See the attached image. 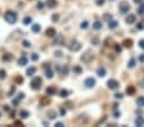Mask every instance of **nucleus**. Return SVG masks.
Wrapping results in <instances>:
<instances>
[{"mask_svg":"<svg viewBox=\"0 0 144 127\" xmlns=\"http://www.w3.org/2000/svg\"><path fill=\"white\" fill-rule=\"evenodd\" d=\"M31 59H32V60H37V59H39V55H37L36 53H34V54L31 55Z\"/></svg>","mask_w":144,"mask_h":127,"instance_id":"obj_39","label":"nucleus"},{"mask_svg":"<svg viewBox=\"0 0 144 127\" xmlns=\"http://www.w3.org/2000/svg\"><path fill=\"white\" fill-rule=\"evenodd\" d=\"M63 41H65V37L62 35H55L54 40H53V44L54 45H62V44H63Z\"/></svg>","mask_w":144,"mask_h":127,"instance_id":"obj_7","label":"nucleus"},{"mask_svg":"<svg viewBox=\"0 0 144 127\" xmlns=\"http://www.w3.org/2000/svg\"><path fill=\"white\" fill-rule=\"evenodd\" d=\"M84 85H85L88 89H93L95 85H97V81H95V78H93V77H88V78L84 81Z\"/></svg>","mask_w":144,"mask_h":127,"instance_id":"obj_5","label":"nucleus"},{"mask_svg":"<svg viewBox=\"0 0 144 127\" xmlns=\"http://www.w3.org/2000/svg\"><path fill=\"white\" fill-rule=\"evenodd\" d=\"M52 19H53V21H54V22H57V21H58V19H59V15H58V14H54V15H53V17H52Z\"/></svg>","mask_w":144,"mask_h":127,"instance_id":"obj_43","label":"nucleus"},{"mask_svg":"<svg viewBox=\"0 0 144 127\" xmlns=\"http://www.w3.org/2000/svg\"><path fill=\"white\" fill-rule=\"evenodd\" d=\"M122 45L125 46V48H131V45H133V40L131 39H126V40H123V42H122Z\"/></svg>","mask_w":144,"mask_h":127,"instance_id":"obj_16","label":"nucleus"},{"mask_svg":"<svg viewBox=\"0 0 144 127\" xmlns=\"http://www.w3.org/2000/svg\"><path fill=\"white\" fill-rule=\"evenodd\" d=\"M107 86H108L109 90H117V89L120 87V83H118L117 80L111 78V80H108V82H107Z\"/></svg>","mask_w":144,"mask_h":127,"instance_id":"obj_3","label":"nucleus"},{"mask_svg":"<svg viewBox=\"0 0 144 127\" xmlns=\"http://www.w3.org/2000/svg\"><path fill=\"white\" fill-rule=\"evenodd\" d=\"M93 58H94V55H93L91 51H86V53H84L81 55V60L84 63H90L93 60Z\"/></svg>","mask_w":144,"mask_h":127,"instance_id":"obj_4","label":"nucleus"},{"mask_svg":"<svg viewBox=\"0 0 144 127\" xmlns=\"http://www.w3.org/2000/svg\"><path fill=\"white\" fill-rule=\"evenodd\" d=\"M75 72H76V73H81V72H82V69H81V68H78V67H75Z\"/></svg>","mask_w":144,"mask_h":127,"instance_id":"obj_47","label":"nucleus"},{"mask_svg":"<svg viewBox=\"0 0 144 127\" xmlns=\"http://www.w3.org/2000/svg\"><path fill=\"white\" fill-rule=\"evenodd\" d=\"M40 104H41V105H44V104H49V99H48V98L41 99V100H40Z\"/></svg>","mask_w":144,"mask_h":127,"instance_id":"obj_34","label":"nucleus"},{"mask_svg":"<svg viewBox=\"0 0 144 127\" xmlns=\"http://www.w3.org/2000/svg\"><path fill=\"white\" fill-rule=\"evenodd\" d=\"M54 54H55V57H58V58H59V57H62V55H63V53H62L60 50H57V51H55Z\"/></svg>","mask_w":144,"mask_h":127,"instance_id":"obj_41","label":"nucleus"},{"mask_svg":"<svg viewBox=\"0 0 144 127\" xmlns=\"http://www.w3.org/2000/svg\"><path fill=\"white\" fill-rule=\"evenodd\" d=\"M88 26H89V25H88L86 21H84V22H82V23L80 25V27H81V28H84V30H85V28H88Z\"/></svg>","mask_w":144,"mask_h":127,"instance_id":"obj_36","label":"nucleus"},{"mask_svg":"<svg viewBox=\"0 0 144 127\" xmlns=\"http://www.w3.org/2000/svg\"><path fill=\"white\" fill-rule=\"evenodd\" d=\"M126 94H127V95H134V94H135V87H134V86H129V87L126 89Z\"/></svg>","mask_w":144,"mask_h":127,"instance_id":"obj_22","label":"nucleus"},{"mask_svg":"<svg viewBox=\"0 0 144 127\" xmlns=\"http://www.w3.org/2000/svg\"><path fill=\"white\" fill-rule=\"evenodd\" d=\"M135 66H136V60H135L134 58H131V59L129 60V64H127V67H129V68H134Z\"/></svg>","mask_w":144,"mask_h":127,"instance_id":"obj_25","label":"nucleus"},{"mask_svg":"<svg viewBox=\"0 0 144 127\" xmlns=\"http://www.w3.org/2000/svg\"><path fill=\"white\" fill-rule=\"evenodd\" d=\"M4 19L7 23H10V25H14L17 22V13L15 12H12V10H8L4 13Z\"/></svg>","mask_w":144,"mask_h":127,"instance_id":"obj_1","label":"nucleus"},{"mask_svg":"<svg viewBox=\"0 0 144 127\" xmlns=\"http://www.w3.org/2000/svg\"><path fill=\"white\" fill-rule=\"evenodd\" d=\"M23 98H25V94H23V93L18 94V98H17V99H15V100L13 101V103H14V105H17V104H18V101H19V100H22Z\"/></svg>","mask_w":144,"mask_h":127,"instance_id":"obj_27","label":"nucleus"},{"mask_svg":"<svg viewBox=\"0 0 144 127\" xmlns=\"http://www.w3.org/2000/svg\"><path fill=\"white\" fill-rule=\"evenodd\" d=\"M45 76H46V78H53V76H54L53 69L48 64H45Z\"/></svg>","mask_w":144,"mask_h":127,"instance_id":"obj_10","label":"nucleus"},{"mask_svg":"<svg viewBox=\"0 0 144 127\" xmlns=\"http://www.w3.org/2000/svg\"><path fill=\"white\" fill-rule=\"evenodd\" d=\"M9 114H10V117H12V118H14V111H12Z\"/></svg>","mask_w":144,"mask_h":127,"instance_id":"obj_56","label":"nucleus"},{"mask_svg":"<svg viewBox=\"0 0 144 127\" xmlns=\"http://www.w3.org/2000/svg\"><path fill=\"white\" fill-rule=\"evenodd\" d=\"M15 82H18V83H22V82H23V78L18 76V77H15Z\"/></svg>","mask_w":144,"mask_h":127,"instance_id":"obj_38","label":"nucleus"},{"mask_svg":"<svg viewBox=\"0 0 144 127\" xmlns=\"http://www.w3.org/2000/svg\"><path fill=\"white\" fill-rule=\"evenodd\" d=\"M104 2H106V0H95V3H97V5H99V7H102V5H104Z\"/></svg>","mask_w":144,"mask_h":127,"instance_id":"obj_35","label":"nucleus"},{"mask_svg":"<svg viewBox=\"0 0 144 127\" xmlns=\"http://www.w3.org/2000/svg\"><path fill=\"white\" fill-rule=\"evenodd\" d=\"M55 127H63V123H60V122H57V123H55Z\"/></svg>","mask_w":144,"mask_h":127,"instance_id":"obj_51","label":"nucleus"},{"mask_svg":"<svg viewBox=\"0 0 144 127\" xmlns=\"http://www.w3.org/2000/svg\"><path fill=\"white\" fill-rule=\"evenodd\" d=\"M91 42H94V45H98V42H99V40H98V37H94V39L91 40Z\"/></svg>","mask_w":144,"mask_h":127,"instance_id":"obj_44","label":"nucleus"},{"mask_svg":"<svg viewBox=\"0 0 144 127\" xmlns=\"http://www.w3.org/2000/svg\"><path fill=\"white\" fill-rule=\"evenodd\" d=\"M106 73H107V71H106V68H104V67H99V68L97 69V75H98L99 77H104V76H106Z\"/></svg>","mask_w":144,"mask_h":127,"instance_id":"obj_13","label":"nucleus"},{"mask_svg":"<svg viewBox=\"0 0 144 127\" xmlns=\"http://www.w3.org/2000/svg\"><path fill=\"white\" fill-rule=\"evenodd\" d=\"M35 72H36V68H35V67H30V68H27L26 75L31 77V76H34V75H35Z\"/></svg>","mask_w":144,"mask_h":127,"instance_id":"obj_17","label":"nucleus"},{"mask_svg":"<svg viewBox=\"0 0 144 127\" xmlns=\"http://www.w3.org/2000/svg\"><path fill=\"white\" fill-rule=\"evenodd\" d=\"M59 113H60V116H65L66 114V109L65 108H59Z\"/></svg>","mask_w":144,"mask_h":127,"instance_id":"obj_42","label":"nucleus"},{"mask_svg":"<svg viewBox=\"0 0 144 127\" xmlns=\"http://www.w3.org/2000/svg\"><path fill=\"white\" fill-rule=\"evenodd\" d=\"M115 96H116L117 99H121V98H122V94H120V93H117V94H116Z\"/></svg>","mask_w":144,"mask_h":127,"instance_id":"obj_52","label":"nucleus"},{"mask_svg":"<svg viewBox=\"0 0 144 127\" xmlns=\"http://www.w3.org/2000/svg\"><path fill=\"white\" fill-rule=\"evenodd\" d=\"M135 124H136L138 127H140V126H144V119H143L141 117H138V118L135 119Z\"/></svg>","mask_w":144,"mask_h":127,"instance_id":"obj_19","label":"nucleus"},{"mask_svg":"<svg viewBox=\"0 0 144 127\" xmlns=\"http://www.w3.org/2000/svg\"><path fill=\"white\" fill-rule=\"evenodd\" d=\"M37 8H39V9H43V8H44V4H43V3H39V4H37Z\"/></svg>","mask_w":144,"mask_h":127,"instance_id":"obj_49","label":"nucleus"},{"mask_svg":"<svg viewBox=\"0 0 144 127\" xmlns=\"http://www.w3.org/2000/svg\"><path fill=\"white\" fill-rule=\"evenodd\" d=\"M71 51H78L80 49H81V44H80V42L78 41H73L72 42V44L70 45V48H68Z\"/></svg>","mask_w":144,"mask_h":127,"instance_id":"obj_9","label":"nucleus"},{"mask_svg":"<svg viewBox=\"0 0 144 127\" xmlns=\"http://www.w3.org/2000/svg\"><path fill=\"white\" fill-rule=\"evenodd\" d=\"M19 117L23 118V119H26V118L28 117V112H27V111H21V112H19Z\"/></svg>","mask_w":144,"mask_h":127,"instance_id":"obj_28","label":"nucleus"},{"mask_svg":"<svg viewBox=\"0 0 144 127\" xmlns=\"http://www.w3.org/2000/svg\"><path fill=\"white\" fill-rule=\"evenodd\" d=\"M115 117H116V118H118V117H120V112H118V111H116V109H115Z\"/></svg>","mask_w":144,"mask_h":127,"instance_id":"obj_50","label":"nucleus"},{"mask_svg":"<svg viewBox=\"0 0 144 127\" xmlns=\"http://www.w3.org/2000/svg\"><path fill=\"white\" fill-rule=\"evenodd\" d=\"M48 117H49L50 119H54V118L57 117V113H55L54 111H50V112H48Z\"/></svg>","mask_w":144,"mask_h":127,"instance_id":"obj_32","label":"nucleus"},{"mask_svg":"<svg viewBox=\"0 0 144 127\" xmlns=\"http://www.w3.org/2000/svg\"><path fill=\"white\" fill-rule=\"evenodd\" d=\"M108 26H109L111 30H113V28L117 27V22H116V21H109V25H108Z\"/></svg>","mask_w":144,"mask_h":127,"instance_id":"obj_31","label":"nucleus"},{"mask_svg":"<svg viewBox=\"0 0 144 127\" xmlns=\"http://www.w3.org/2000/svg\"><path fill=\"white\" fill-rule=\"evenodd\" d=\"M120 12L122 13V14H125V13H129V10H130V5L126 3V2H122V3H120Z\"/></svg>","mask_w":144,"mask_h":127,"instance_id":"obj_6","label":"nucleus"},{"mask_svg":"<svg viewBox=\"0 0 144 127\" xmlns=\"http://www.w3.org/2000/svg\"><path fill=\"white\" fill-rule=\"evenodd\" d=\"M57 93V89L54 87V86H49L48 89H46V96H52V95H54Z\"/></svg>","mask_w":144,"mask_h":127,"instance_id":"obj_15","label":"nucleus"},{"mask_svg":"<svg viewBox=\"0 0 144 127\" xmlns=\"http://www.w3.org/2000/svg\"><path fill=\"white\" fill-rule=\"evenodd\" d=\"M31 22H32V19H31V17H26V18L23 19V23H25V25H30Z\"/></svg>","mask_w":144,"mask_h":127,"instance_id":"obj_33","label":"nucleus"},{"mask_svg":"<svg viewBox=\"0 0 144 127\" xmlns=\"http://www.w3.org/2000/svg\"><path fill=\"white\" fill-rule=\"evenodd\" d=\"M31 30L35 32V33H37V32H40V30H41V27H40V25H37V23H35V25H32V27H31Z\"/></svg>","mask_w":144,"mask_h":127,"instance_id":"obj_21","label":"nucleus"},{"mask_svg":"<svg viewBox=\"0 0 144 127\" xmlns=\"http://www.w3.org/2000/svg\"><path fill=\"white\" fill-rule=\"evenodd\" d=\"M138 13H139L140 15H144V3H140V7H139V9H138Z\"/></svg>","mask_w":144,"mask_h":127,"instance_id":"obj_30","label":"nucleus"},{"mask_svg":"<svg viewBox=\"0 0 144 127\" xmlns=\"http://www.w3.org/2000/svg\"><path fill=\"white\" fill-rule=\"evenodd\" d=\"M27 62H28V60H27V58H26L25 55H22V57H21V58L18 59V64H19L21 67H23V66H26V64H27Z\"/></svg>","mask_w":144,"mask_h":127,"instance_id":"obj_14","label":"nucleus"},{"mask_svg":"<svg viewBox=\"0 0 144 127\" xmlns=\"http://www.w3.org/2000/svg\"><path fill=\"white\" fill-rule=\"evenodd\" d=\"M139 59H140V62H141V63H144V54H143V55H140V58H139Z\"/></svg>","mask_w":144,"mask_h":127,"instance_id":"obj_55","label":"nucleus"},{"mask_svg":"<svg viewBox=\"0 0 144 127\" xmlns=\"http://www.w3.org/2000/svg\"><path fill=\"white\" fill-rule=\"evenodd\" d=\"M136 105H138V107H140V108L144 107V96H140V98L136 99Z\"/></svg>","mask_w":144,"mask_h":127,"instance_id":"obj_18","label":"nucleus"},{"mask_svg":"<svg viewBox=\"0 0 144 127\" xmlns=\"http://www.w3.org/2000/svg\"><path fill=\"white\" fill-rule=\"evenodd\" d=\"M3 60L10 62V60H13V55H10V54H4V55H3Z\"/></svg>","mask_w":144,"mask_h":127,"instance_id":"obj_29","label":"nucleus"},{"mask_svg":"<svg viewBox=\"0 0 144 127\" xmlns=\"http://www.w3.org/2000/svg\"><path fill=\"white\" fill-rule=\"evenodd\" d=\"M125 22H126L127 25H134V23L136 22V15H134V14H127L126 18H125Z\"/></svg>","mask_w":144,"mask_h":127,"instance_id":"obj_8","label":"nucleus"},{"mask_svg":"<svg viewBox=\"0 0 144 127\" xmlns=\"http://www.w3.org/2000/svg\"><path fill=\"white\" fill-rule=\"evenodd\" d=\"M41 85H43V80H41V77H35V78H32V81L30 83V87L32 90L37 91V90L41 89Z\"/></svg>","mask_w":144,"mask_h":127,"instance_id":"obj_2","label":"nucleus"},{"mask_svg":"<svg viewBox=\"0 0 144 127\" xmlns=\"http://www.w3.org/2000/svg\"><path fill=\"white\" fill-rule=\"evenodd\" d=\"M59 72H60V75H63V76H66V75H68V72H70V68H68V66L67 64H63L60 68H59Z\"/></svg>","mask_w":144,"mask_h":127,"instance_id":"obj_12","label":"nucleus"},{"mask_svg":"<svg viewBox=\"0 0 144 127\" xmlns=\"http://www.w3.org/2000/svg\"><path fill=\"white\" fill-rule=\"evenodd\" d=\"M59 96H60V98H67V96H68V91L65 90V89H62V90L59 91Z\"/></svg>","mask_w":144,"mask_h":127,"instance_id":"obj_26","label":"nucleus"},{"mask_svg":"<svg viewBox=\"0 0 144 127\" xmlns=\"http://www.w3.org/2000/svg\"><path fill=\"white\" fill-rule=\"evenodd\" d=\"M102 26H103V25H102V22H99V21H97V22L93 23V28H94V30H100Z\"/></svg>","mask_w":144,"mask_h":127,"instance_id":"obj_24","label":"nucleus"},{"mask_svg":"<svg viewBox=\"0 0 144 127\" xmlns=\"http://www.w3.org/2000/svg\"><path fill=\"white\" fill-rule=\"evenodd\" d=\"M7 78V71L5 69H0V81H4Z\"/></svg>","mask_w":144,"mask_h":127,"instance_id":"obj_23","label":"nucleus"},{"mask_svg":"<svg viewBox=\"0 0 144 127\" xmlns=\"http://www.w3.org/2000/svg\"><path fill=\"white\" fill-rule=\"evenodd\" d=\"M139 46H140L141 49H144V40H140V41H139Z\"/></svg>","mask_w":144,"mask_h":127,"instance_id":"obj_45","label":"nucleus"},{"mask_svg":"<svg viewBox=\"0 0 144 127\" xmlns=\"http://www.w3.org/2000/svg\"><path fill=\"white\" fill-rule=\"evenodd\" d=\"M133 2H134L135 4H140V3H143V0H133Z\"/></svg>","mask_w":144,"mask_h":127,"instance_id":"obj_53","label":"nucleus"},{"mask_svg":"<svg viewBox=\"0 0 144 127\" xmlns=\"http://www.w3.org/2000/svg\"><path fill=\"white\" fill-rule=\"evenodd\" d=\"M45 35H46L48 37H54V36L57 35V31H55V28H54V27H49V28L46 30Z\"/></svg>","mask_w":144,"mask_h":127,"instance_id":"obj_11","label":"nucleus"},{"mask_svg":"<svg viewBox=\"0 0 144 127\" xmlns=\"http://www.w3.org/2000/svg\"><path fill=\"white\" fill-rule=\"evenodd\" d=\"M14 90H15V87H14V86H12V87H10V90H9V93H8V95H9V96H12V95H13V93H14Z\"/></svg>","mask_w":144,"mask_h":127,"instance_id":"obj_40","label":"nucleus"},{"mask_svg":"<svg viewBox=\"0 0 144 127\" xmlns=\"http://www.w3.org/2000/svg\"><path fill=\"white\" fill-rule=\"evenodd\" d=\"M104 19L109 21V19H111V15H109V14H106V15H104Z\"/></svg>","mask_w":144,"mask_h":127,"instance_id":"obj_54","label":"nucleus"},{"mask_svg":"<svg viewBox=\"0 0 144 127\" xmlns=\"http://www.w3.org/2000/svg\"><path fill=\"white\" fill-rule=\"evenodd\" d=\"M138 28H139V30H143V28H144V25H143V22H140V23L138 25Z\"/></svg>","mask_w":144,"mask_h":127,"instance_id":"obj_48","label":"nucleus"},{"mask_svg":"<svg viewBox=\"0 0 144 127\" xmlns=\"http://www.w3.org/2000/svg\"><path fill=\"white\" fill-rule=\"evenodd\" d=\"M46 3H48V7H49V8H55V7L58 5V3L55 2V0H48Z\"/></svg>","mask_w":144,"mask_h":127,"instance_id":"obj_20","label":"nucleus"},{"mask_svg":"<svg viewBox=\"0 0 144 127\" xmlns=\"http://www.w3.org/2000/svg\"><path fill=\"white\" fill-rule=\"evenodd\" d=\"M115 49H116V51H117V53H120V51H121V46H120V45H115Z\"/></svg>","mask_w":144,"mask_h":127,"instance_id":"obj_46","label":"nucleus"},{"mask_svg":"<svg viewBox=\"0 0 144 127\" xmlns=\"http://www.w3.org/2000/svg\"><path fill=\"white\" fill-rule=\"evenodd\" d=\"M22 44H23V46H25V48H30V46H31V44H30V42H28L27 40H25V41L22 42Z\"/></svg>","mask_w":144,"mask_h":127,"instance_id":"obj_37","label":"nucleus"}]
</instances>
